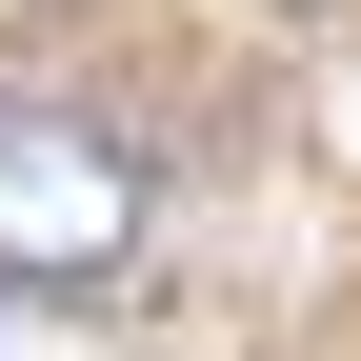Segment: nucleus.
Segmentation results:
<instances>
[{
  "label": "nucleus",
  "mask_w": 361,
  "mask_h": 361,
  "mask_svg": "<svg viewBox=\"0 0 361 361\" xmlns=\"http://www.w3.org/2000/svg\"><path fill=\"white\" fill-rule=\"evenodd\" d=\"M161 221V180L61 101H0V281H121Z\"/></svg>",
  "instance_id": "1"
},
{
  "label": "nucleus",
  "mask_w": 361,
  "mask_h": 361,
  "mask_svg": "<svg viewBox=\"0 0 361 361\" xmlns=\"http://www.w3.org/2000/svg\"><path fill=\"white\" fill-rule=\"evenodd\" d=\"M322 20H361V0H322Z\"/></svg>",
  "instance_id": "2"
}]
</instances>
